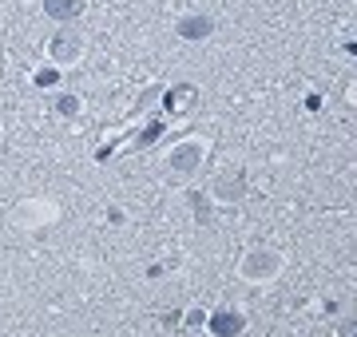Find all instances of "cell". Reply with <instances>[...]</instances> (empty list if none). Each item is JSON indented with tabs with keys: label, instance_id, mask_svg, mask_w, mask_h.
<instances>
[{
	"label": "cell",
	"instance_id": "6da1fadb",
	"mask_svg": "<svg viewBox=\"0 0 357 337\" xmlns=\"http://www.w3.org/2000/svg\"><path fill=\"white\" fill-rule=\"evenodd\" d=\"M282 270H286V254H282L278 246H250L243 258H238V266H234L238 282H246V285L278 282Z\"/></svg>",
	"mask_w": 357,
	"mask_h": 337
},
{
	"label": "cell",
	"instance_id": "7a4b0ae2",
	"mask_svg": "<svg viewBox=\"0 0 357 337\" xmlns=\"http://www.w3.org/2000/svg\"><path fill=\"white\" fill-rule=\"evenodd\" d=\"M206 155H211V139L187 135V139H175L171 147H167V167L175 171V175H183V179H191V175L203 171Z\"/></svg>",
	"mask_w": 357,
	"mask_h": 337
},
{
	"label": "cell",
	"instance_id": "3957f363",
	"mask_svg": "<svg viewBox=\"0 0 357 337\" xmlns=\"http://www.w3.org/2000/svg\"><path fill=\"white\" fill-rule=\"evenodd\" d=\"M84 52H88V36H79L72 28H60V32L48 36V44H44V56L52 60V68H76L79 60H84Z\"/></svg>",
	"mask_w": 357,
	"mask_h": 337
},
{
	"label": "cell",
	"instance_id": "277c9868",
	"mask_svg": "<svg viewBox=\"0 0 357 337\" xmlns=\"http://www.w3.org/2000/svg\"><path fill=\"white\" fill-rule=\"evenodd\" d=\"M206 198L218 207H234L246 198V167H222L206 187Z\"/></svg>",
	"mask_w": 357,
	"mask_h": 337
},
{
	"label": "cell",
	"instance_id": "5b68a950",
	"mask_svg": "<svg viewBox=\"0 0 357 337\" xmlns=\"http://www.w3.org/2000/svg\"><path fill=\"white\" fill-rule=\"evenodd\" d=\"M56 219H60V207H56L52 198H24V203H16L13 207V222L16 226H24V230L52 226Z\"/></svg>",
	"mask_w": 357,
	"mask_h": 337
},
{
	"label": "cell",
	"instance_id": "8992f818",
	"mask_svg": "<svg viewBox=\"0 0 357 337\" xmlns=\"http://www.w3.org/2000/svg\"><path fill=\"white\" fill-rule=\"evenodd\" d=\"M175 36L187 40V44H203V40L215 36V16H206V13L183 16V20H175Z\"/></svg>",
	"mask_w": 357,
	"mask_h": 337
},
{
	"label": "cell",
	"instance_id": "52a82bcc",
	"mask_svg": "<svg viewBox=\"0 0 357 337\" xmlns=\"http://www.w3.org/2000/svg\"><path fill=\"white\" fill-rule=\"evenodd\" d=\"M40 8H44V16L56 20V24H72V20L84 13V0H40Z\"/></svg>",
	"mask_w": 357,
	"mask_h": 337
},
{
	"label": "cell",
	"instance_id": "ba28073f",
	"mask_svg": "<svg viewBox=\"0 0 357 337\" xmlns=\"http://www.w3.org/2000/svg\"><path fill=\"white\" fill-rule=\"evenodd\" d=\"M206 329H215V334H246V318L238 310H218L206 318Z\"/></svg>",
	"mask_w": 357,
	"mask_h": 337
},
{
	"label": "cell",
	"instance_id": "9c48e42d",
	"mask_svg": "<svg viewBox=\"0 0 357 337\" xmlns=\"http://www.w3.org/2000/svg\"><path fill=\"white\" fill-rule=\"evenodd\" d=\"M206 318H211L206 310H183V313H178V325H183L187 334H203V329H206Z\"/></svg>",
	"mask_w": 357,
	"mask_h": 337
},
{
	"label": "cell",
	"instance_id": "30bf717a",
	"mask_svg": "<svg viewBox=\"0 0 357 337\" xmlns=\"http://www.w3.org/2000/svg\"><path fill=\"white\" fill-rule=\"evenodd\" d=\"M79 95H60V100H56V111H60V116H79Z\"/></svg>",
	"mask_w": 357,
	"mask_h": 337
},
{
	"label": "cell",
	"instance_id": "8fae6325",
	"mask_svg": "<svg viewBox=\"0 0 357 337\" xmlns=\"http://www.w3.org/2000/svg\"><path fill=\"white\" fill-rule=\"evenodd\" d=\"M56 76H60L56 68H44V72H36V76H32V79H36L40 88H48V84H56Z\"/></svg>",
	"mask_w": 357,
	"mask_h": 337
},
{
	"label": "cell",
	"instance_id": "7c38bea8",
	"mask_svg": "<svg viewBox=\"0 0 357 337\" xmlns=\"http://www.w3.org/2000/svg\"><path fill=\"white\" fill-rule=\"evenodd\" d=\"M159 325H163V329H171V325H178V310L163 313V318H159Z\"/></svg>",
	"mask_w": 357,
	"mask_h": 337
}]
</instances>
